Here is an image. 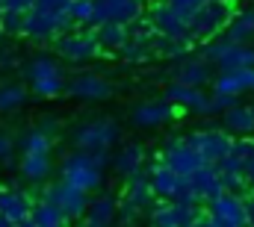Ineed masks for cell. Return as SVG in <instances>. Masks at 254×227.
Segmentation results:
<instances>
[{
  "instance_id": "cell-10",
  "label": "cell",
  "mask_w": 254,
  "mask_h": 227,
  "mask_svg": "<svg viewBox=\"0 0 254 227\" xmlns=\"http://www.w3.org/2000/svg\"><path fill=\"white\" fill-rule=\"evenodd\" d=\"M145 15V3L142 0H95V21L92 30L104 27V24H125L133 27L139 24Z\"/></svg>"
},
{
  "instance_id": "cell-48",
  "label": "cell",
  "mask_w": 254,
  "mask_h": 227,
  "mask_svg": "<svg viewBox=\"0 0 254 227\" xmlns=\"http://www.w3.org/2000/svg\"><path fill=\"white\" fill-rule=\"evenodd\" d=\"M0 6H3V0H0Z\"/></svg>"
},
{
  "instance_id": "cell-18",
  "label": "cell",
  "mask_w": 254,
  "mask_h": 227,
  "mask_svg": "<svg viewBox=\"0 0 254 227\" xmlns=\"http://www.w3.org/2000/svg\"><path fill=\"white\" fill-rule=\"evenodd\" d=\"M219 195H225V186H222V174L216 166H204L198 174L190 177V198L192 204H201V201H216Z\"/></svg>"
},
{
  "instance_id": "cell-6",
  "label": "cell",
  "mask_w": 254,
  "mask_h": 227,
  "mask_svg": "<svg viewBox=\"0 0 254 227\" xmlns=\"http://www.w3.org/2000/svg\"><path fill=\"white\" fill-rule=\"evenodd\" d=\"M119 139H122V130L113 118H92V121H83V124L74 127L77 151H89V154L110 151Z\"/></svg>"
},
{
  "instance_id": "cell-44",
  "label": "cell",
  "mask_w": 254,
  "mask_h": 227,
  "mask_svg": "<svg viewBox=\"0 0 254 227\" xmlns=\"http://www.w3.org/2000/svg\"><path fill=\"white\" fill-rule=\"evenodd\" d=\"M190 227H213V222H210V216L204 213V216H201V219H198L195 225H190Z\"/></svg>"
},
{
  "instance_id": "cell-11",
  "label": "cell",
  "mask_w": 254,
  "mask_h": 227,
  "mask_svg": "<svg viewBox=\"0 0 254 227\" xmlns=\"http://www.w3.org/2000/svg\"><path fill=\"white\" fill-rule=\"evenodd\" d=\"M187 142L207 160V166H219V163L234 151V142H237V139H234L228 130L207 127V130H195V133H190Z\"/></svg>"
},
{
  "instance_id": "cell-28",
  "label": "cell",
  "mask_w": 254,
  "mask_h": 227,
  "mask_svg": "<svg viewBox=\"0 0 254 227\" xmlns=\"http://www.w3.org/2000/svg\"><path fill=\"white\" fill-rule=\"evenodd\" d=\"M21 174L30 180V183H42L45 177H51L54 163H51V154H24L21 163H18Z\"/></svg>"
},
{
  "instance_id": "cell-8",
  "label": "cell",
  "mask_w": 254,
  "mask_h": 227,
  "mask_svg": "<svg viewBox=\"0 0 254 227\" xmlns=\"http://www.w3.org/2000/svg\"><path fill=\"white\" fill-rule=\"evenodd\" d=\"M42 201L51 204V207H57L68 222H71V219H86L89 204H92V201H89V192H83V189H77V186H71V183H65V180H57V183L45 186Z\"/></svg>"
},
{
  "instance_id": "cell-7",
  "label": "cell",
  "mask_w": 254,
  "mask_h": 227,
  "mask_svg": "<svg viewBox=\"0 0 254 227\" xmlns=\"http://www.w3.org/2000/svg\"><path fill=\"white\" fill-rule=\"evenodd\" d=\"M54 51H57L60 59L71 62V65H83V62L95 59L104 48H101V42H98V30L77 27V30L65 33V36H60V39L54 42Z\"/></svg>"
},
{
  "instance_id": "cell-39",
  "label": "cell",
  "mask_w": 254,
  "mask_h": 227,
  "mask_svg": "<svg viewBox=\"0 0 254 227\" xmlns=\"http://www.w3.org/2000/svg\"><path fill=\"white\" fill-rule=\"evenodd\" d=\"M234 107H240V101L234 95H219V92L210 95V110H213V115H225L228 110H234Z\"/></svg>"
},
{
  "instance_id": "cell-19",
  "label": "cell",
  "mask_w": 254,
  "mask_h": 227,
  "mask_svg": "<svg viewBox=\"0 0 254 227\" xmlns=\"http://www.w3.org/2000/svg\"><path fill=\"white\" fill-rule=\"evenodd\" d=\"M166 101H172L175 107L181 110H190L195 115H213L210 110V95L204 89H192V86H181V83H172L163 95Z\"/></svg>"
},
{
  "instance_id": "cell-14",
  "label": "cell",
  "mask_w": 254,
  "mask_h": 227,
  "mask_svg": "<svg viewBox=\"0 0 254 227\" xmlns=\"http://www.w3.org/2000/svg\"><path fill=\"white\" fill-rule=\"evenodd\" d=\"M201 204L190 201H157L151 207V225L154 227H190L201 219Z\"/></svg>"
},
{
  "instance_id": "cell-1",
  "label": "cell",
  "mask_w": 254,
  "mask_h": 227,
  "mask_svg": "<svg viewBox=\"0 0 254 227\" xmlns=\"http://www.w3.org/2000/svg\"><path fill=\"white\" fill-rule=\"evenodd\" d=\"M71 6L74 0H36L24 18V36L33 42H57L60 36L77 30Z\"/></svg>"
},
{
  "instance_id": "cell-17",
  "label": "cell",
  "mask_w": 254,
  "mask_h": 227,
  "mask_svg": "<svg viewBox=\"0 0 254 227\" xmlns=\"http://www.w3.org/2000/svg\"><path fill=\"white\" fill-rule=\"evenodd\" d=\"M213 65L204 57H187L175 65V83L181 86H192V89H204L213 86Z\"/></svg>"
},
{
  "instance_id": "cell-15",
  "label": "cell",
  "mask_w": 254,
  "mask_h": 227,
  "mask_svg": "<svg viewBox=\"0 0 254 227\" xmlns=\"http://www.w3.org/2000/svg\"><path fill=\"white\" fill-rule=\"evenodd\" d=\"M154 42H157V30H154L151 21L142 18L139 24L130 27V42H127L125 51H122V59L130 62V65L148 62V59L154 57Z\"/></svg>"
},
{
  "instance_id": "cell-16",
  "label": "cell",
  "mask_w": 254,
  "mask_h": 227,
  "mask_svg": "<svg viewBox=\"0 0 254 227\" xmlns=\"http://www.w3.org/2000/svg\"><path fill=\"white\" fill-rule=\"evenodd\" d=\"M151 24H154V30H157L160 36L192 42V39H190V21H187L181 12H175L166 0H160V3H154V6H151Z\"/></svg>"
},
{
  "instance_id": "cell-12",
  "label": "cell",
  "mask_w": 254,
  "mask_h": 227,
  "mask_svg": "<svg viewBox=\"0 0 254 227\" xmlns=\"http://www.w3.org/2000/svg\"><path fill=\"white\" fill-rule=\"evenodd\" d=\"M148 177H151V186H154V195L163 198V201H190V177L172 171L163 160L151 163L148 166Z\"/></svg>"
},
{
  "instance_id": "cell-42",
  "label": "cell",
  "mask_w": 254,
  "mask_h": 227,
  "mask_svg": "<svg viewBox=\"0 0 254 227\" xmlns=\"http://www.w3.org/2000/svg\"><path fill=\"white\" fill-rule=\"evenodd\" d=\"M12 148H15V139H12L9 133H3V130H0V163L12 157Z\"/></svg>"
},
{
  "instance_id": "cell-3",
  "label": "cell",
  "mask_w": 254,
  "mask_h": 227,
  "mask_svg": "<svg viewBox=\"0 0 254 227\" xmlns=\"http://www.w3.org/2000/svg\"><path fill=\"white\" fill-rule=\"evenodd\" d=\"M24 74H27V83L33 86V92L39 98H57V95L68 92L65 68L54 57H48V54H39V57L30 59Z\"/></svg>"
},
{
  "instance_id": "cell-26",
  "label": "cell",
  "mask_w": 254,
  "mask_h": 227,
  "mask_svg": "<svg viewBox=\"0 0 254 227\" xmlns=\"http://www.w3.org/2000/svg\"><path fill=\"white\" fill-rule=\"evenodd\" d=\"M119 219V204L113 195H101L89 204V213L83 219V227H113Z\"/></svg>"
},
{
  "instance_id": "cell-35",
  "label": "cell",
  "mask_w": 254,
  "mask_h": 227,
  "mask_svg": "<svg viewBox=\"0 0 254 227\" xmlns=\"http://www.w3.org/2000/svg\"><path fill=\"white\" fill-rule=\"evenodd\" d=\"M24 18H27V12H12V9L0 12V33L3 36H24Z\"/></svg>"
},
{
  "instance_id": "cell-4",
  "label": "cell",
  "mask_w": 254,
  "mask_h": 227,
  "mask_svg": "<svg viewBox=\"0 0 254 227\" xmlns=\"http://www.w3.org/2000/svg\"><path fill=\"white\" fill-rule=\"evenodd\" d=\"M237 12H234V3H228V0H210L207 6H201L198 12H195V18L190 21V39L198 45V42H213V39H219L225 30H228V24H231V18H234Z\"/></svg>"
},
{
  "instance_id": "cell-41",
  "label": "cell",
  "mask_w": 254,
  "mask_h": 227,
  "mask_svg": "<svg viewBox=\"0 0 254 227\" xmlns=\"http://www.w3.org/2000/svg\"><path fill=\"white\" fill-rule=\"evenodd\" d=\"M139 216H142V213H136L133 207H127V204H122V201H119V222H122L125 227H130L136 219H139Z\"/></svg>"
},
{
  "instance_id": "cell-40",
  "label": "cell",
  "mask_w": 254,
  "mask_h": 227,
  "mask_svg": "<svg viewBox=\"0 0 254 227\" xmlns=\"http://www.w3.org/2000/svg\"><path fill=\"white\" fill-rule=\"evenodd\" d=\"M12 68H18V54L9 48H0V71H12Z\"/></svg>"
},
{
  "instance_id": "cell-23",
  "label": "cell",
  "mask_w": 254,
  "mask_h": 227,
  "mask_svg": "<svg viewBox=\"0 0 254 227\" xmlns=\"http://www.w3.org/2000/svg\"><path fill=\"white\" fill-rule=\"evenodd\" d=\"M175 110L178 107L172 101H166V98H160V101H142L133 110V124L136 127H160V124H166V121L175 118Z\"/></svg>"
},
{
  "instance_id": "cell-38",
  "label": "cell",
  "mask_w": 254,
  "mask_h": 227,
  "mask_svg": "<svg viewBox=\"0 0 254 227\" xmlns=\"http://www.w3.org/2000/svg\"><path fill=\"white\" fill-rule=\"evenodd\" d=\"M166 3H169L175 12H181L187 21H192V18H195V12H198L201 6H207L210 0H166Z\"/></svg>"
},
{
  "instance_id": "cell-29",
  "label": "cell",
  "mask_w": 254,
  "mask_h": 227,
  "mask_svg": "<svg viewBox=\"0 0 254 227\" xmlns=\"http://www.w3.org/2000/svg\"><path fill=\"white\" fill-rule=\"evenodd\" d=\"M195 51V42H184V39H169V36H160L157 33V42H154V54L166 59H187Z\"/></svg>"
},
{
  "instance_id": "cell-46",
  "label": "cell",
  "mask_w": 254,
  "mask_h": 227,
  "mask_svg": "<svg viewBox=\"0 0 254 227\" xmlns=\"http://www.w3.org/2000/svg\"><path fill=\"white\" fill-rule=\"evenodd\" d=\"M15 227H39V225H36L33 219H27V222H21V225H15Z\"/></svg>"
},
{
  "instance_id": "cell-34",
  "label": "cell",
  "mask_w": 254,
  "mask_h": 227,
  "mask_svg": "<svg viewBox=\"0 0 254 227\" xmlns=\"http://www.w3.org/2000/svg\"><path fill=\"white\" fill-rule=\"evenodd\" d=\"M33 222H36L39 227H68V219H65L57 207H51V204H45V201L36 204V210H33Z\"/></svg>"
},
{
  "instance_id": "cell-20",
  "label": "cell",
  "mask_w": 254,
  "mask_h": 227,
  "mask_svg": "<svg viewBox=\"0 0 254 227\" xmlns=\"http://www.w3.org/2000/svg\"><path fill=\"white\" fill-rule=\"evenodd\" d=\"M68 95L77 101H104L113 95V83L98 74H77L68 80Z\"/></svg>"
},
{
  "instance_id": "cell-24",
  "label": "cell",
  "mask_w": 254,
  "mask_h": 227,
  "mask_svg": "<svg viewBox=\"0 0 254 227\" xmlns=\"http://www.w3.org/2000/svg\"><path fill=\"white\" fill-rule=\"evenodd\" d=\"M254 89V68H240V71H222L213 80V92L219 95H234L240 98L243 92Z\"/></svg>"
},
{
  "instance_id": "cell-49",
  "label": "cell",
  "mask_w": 254,
  "mask_h": 227,
  "mask_svg": "<svg viewBox=\"0 0 254 227\" xmlns=\"http://www.w3.org/2000/svg\"><path fill=\"white\" fill-rule=\"evenodd\" d=\"M228 3H234V0H228Z\"/></svg>"
},
{
  "instance_id": "cell-22",
  "label": "cell",
  "mask_w": 254,
  "mask_h": 227,
  "mask_svg": "<svg viewBox=\"0 0 254 227\" xmlns=\"http://www.w3.org/2000/svg\"><path fill=\"white\" fill-rule=\"evenodd\" d=\"M154 186H151V177H148V171H142V174H136V177H130L125 186V195H122V204L127 207H133L136 213H145V210H151L154 207Z\"/></svg>"
},
{
  "instance_id": "cell-25",
  "label": "cell",
  "mask_w": 254,
  "mask_h": 227,
  "mask_svg": "<svg viewBox=\"0 0 254 227\" xmlns=\"http://www.w3.org/2000/svg\"><path fill=\"white\" fill-rule=\"evenodd\" d=\"M145 163H148V154H145V148L142 145H136V142H130V145H125L119 154H116V160H113V166H116V171L122 174V177H136V174H142L145 169Z\"/></svg>"
},
{
  "instance_id": "cell-9",
  "label": "cell",
  "mask_w": 254,
  "mask_h": 227,
  "mask_svg": "<svg viewBox=\"0 0 254 227\" xmlns=\"http://www.w3.org/2000/svg\"><path fill=\"white\" fill-rule=\"evenodd\" d=\"M207 216H210L213 227H252L249 201L243 195H234V192H225L216 201H210L207 204Z\"/></svg>"
},
{
  "instance_id": "cell-21",
  "label": "cell",
  "mask_w": 254,
  "mask_h": 227,
  "mask_svg": "<svg viewBox=\"0 0 254 227\" xmlns=\"http://www.w3.org/2000/svg\"><path fill=\"white\" fill-rule=\"evenodd\" d=\"M33 198L21 189H0V216L9 219L12 225H21L27 219H33Z\"/></svg>"
},
{
  "instance_id": "cell-13",
  "label": "cell",
  "mask_w": 254,
  "mask_h": 227,
  "mask_svg": "<svg viewBox=\"0 0 254 227\" xmlns=\"http://www.w3.org/2000/svg\"><path fill=\"white\" fill-rule=\"evenodd\" d=\"M160 160H163L172 171L184 174V177H192V174H198V171L207 166V160H204L190 142H187V136H175V139H169V142L163 145Z\"/></svg>"
},
{
  "instance_id": "cell-32",
  "label": "cell",
  "mask_w": 254,
  "mask_h": 227,
  "mask_svg": "<svg viewBox=\"0 0 254 227\" xmlns=\"http://www.w3.org/2000/svg\"><path fill=\"white\" fill-rule=\"evenodd\" d=\"M27 104V89L21 83H0V113H18Z\"/></svg>"
},
{
  "instance_id": "cell-47",
  "label": "cell",
  "mask_w": 254,
  "mask_h": 227,
  "mask_svg": "<svg viewBox=\"0 0 254 227\" xmlns=\"http://www.w3.org/2000/svg\"><path fill=\"white\" fill-rule=\"evenodd\" d=\"M0 227H15V225H12L9 219H3V216H0Z\"/></svg>"
},
{
  "instance_id": "cell-5",
  "label": "cell",
  "mask_w": 254,
  "mask_h": 227,
  "mask_svg": "<svg viewBox=\"0 0 254 227\" xmlns=\"http://www.w3.org/2000/svg\"><path fill=\"white\" fill-rule=\"evenodd\" d=\"M201 57L207 59L219 74L222 71H240V68H254V51L249 45H237V42H228V39H213L204 45Z\"/></svg>"
},
{
  "instance_id": "cell-31",
  "label": "cell",
  "mask_w": 254,
  "mask_h": 227,
  "mask_svg": "<svg viewBox=\"0 0 254 227\" xmlns=\"http://www.w3.org/2000/svg\"><path fill=\"white\" fill-rule=\"evenodd\" d=\"M98 42H101V48L104 51H125V45L130 42V27L125 24H104V27H98Z\"/></svg>"
},
{
  "instance_id": "cell-2",
  "label": "cell",
  "mask_w": 254,
  "mask_h": 227,
  "mask_svg": "<svg viewBox=\"0 0 254 227\" xmlns=\"http://www.w3.org/2000/svg\"><path fill=\"white\" fill-rule=\"evenodd\" d=\"M110 154L107 151H98V154H89V151H74L63 160V174L65 183L83 189V192H95L101 183H104V169L110 166Z\"/></svg>"
},
{
  "instance_id": "cell-43",
  "label": "cell",
  "mask_w": 254,
  "mask_h": 227,
  "mask_svg": "<svg viewBox=\"0 0 254 227\" xmlns=\"http://www.w3.org/2000/svg\"><path fill=\"white\" fill-rule=\"evenodd\" d=\"M42 133H48V136H54V130H60V118H54V115H48V118H42L39 124H36Z\"/></svg>"
},
{
  "instance_id": "cell-50",
  "label": "cell",
  "mask_w": 254,
  "mask_h": 227,
  "mask_svg": "<svg viewBox=\"0 0 254 227\" xmlns=\"http://www.w3.org/2000/svg\"><path fill=\"white\" fill-rule=\"evenodd\" d=\"M252 107H254V104H252Z\"/></svg>"
},
{
  "instance_id": "cell-36",
  "label": "cell",
  "mask_w": 254,
  "mask_h": 227,
  "mask_svg": "<svg viewBox=\"0 0 254 227\" xmlns=\"http://www.w3.org/2000/svg\"><path fill=\"white\" fill-rule=\"evenodd\" d=\"M71 15H74V24H77V27H89V30H92V21H95V0H74Z\"/></svg>"
},
{
  "instance_id": "cell-33",
  "label": "cell",
  "mask_w": 254,
  "mask_h": 227,
  "mask_svg": "<svg viewBox=\"0 0 254 227\" xmlns=\"http://www.w3.org/2000/svg\"><path fill=\"white\" fill-rule=\"evenodd\" d=\"M51 148H54V136L42 133L39 127H33L21 136V151L24 154H51Z\"/></svg>"
},
{
  "instance_id": "cell-37",
  "label": "cell",
  "mask_w": 254,
  "mask_h": 227,
  "mask_svg": "<svg viewBox=\"0 0 254 227\" xmlns=\"http://www.w3.org/2000/svg\"><path fill=\"white\" fill-rule=\"evenodd\" d=\"M243 157H246V180H249V189L254 192V139H237Z\"/></svg>"
},
{
  "instance_id": "cell-45",
  "label": "cell",
  "mask_w": 254,
  "mask_h": 227,
  "mask_svg": "<svg viewBox=\"0 0 254 227\" xmlns=\"http://www.w3.org/2000/svg\"><path fill=\"white\" fill-rule=\"evenodd\" d=\"M249 219H252V227H254V192L249 195Z\"/></svg>"
},
{
  "instance_id": "cell-30",
  "label": "cell",
  "mask_w": 254,
  "mask_h": 227,
  "mask_svg": "<svg viewBox=\"0 0 254 227\" xmlns=\"http://www.w3.org/2000/svg\"><path fill=\"white\" fill-rule=\"evenodd\" d=\"M254 36V12L246 9V12H237L225 30V39L228 42H237V45H246L249 39Z\"/></svg>"
},
{
  "instance_id": "cell-27",
  "label": "cell",
  "mask_w": 254,
  "mask_h": 227,
  "mask_svg": "<svg viewBox=\"0 0 254 227\" xmlns=\"http://www.w3.org/2000/svg\"><path fill=\"white\" fill-rule=\"evenodd\" d=\"M222 124H225V130H228L231 136L249 139V136H254V107L240 104V107L228 110V113L222 115Z\"/></svg>"
}]
</instances>
